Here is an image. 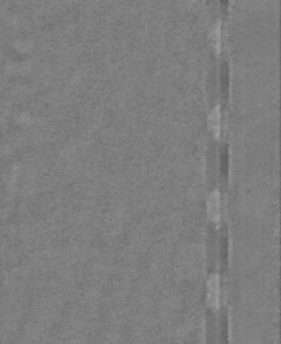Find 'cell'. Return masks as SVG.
Instances as JSON below:
<instances>
[{"instance_id": "1", "label": "cell", "mask_w": 281, "mask_h": 344, "mask_svg": "<svg viewBox=\"0 0 281 344\" xmlns=\"http://www.w3.org/2000/svg\"><path fill=\"white\" fill-rule=\"evenodd\" d=\"M206 292H207L206 299H207L208 306L214 311H218L221 306V280L217 273L211 274V277L208 278Z\"/></svg>"}, {"instance_id": "2", "label": "cell", "mask_w": 281, "mask_h": 344, "mask_svg": "<svg viewBox=\"0 0 281 344\" xmlns=\"http://www.w3.org/2000/svg\"><path fill=\"white\" fill-rule=\"evenodd\" d=\"M206 207H207V215L210 218V221L214 223L221 222V195L218 190H214L211 194L208 195L207 202H206Z\"/></svg>"}, {"instance_id": "3", "label": "cell", "mask_w": 281, "mask_h": 344, "mask_svg": "<svg viewBox=\"0 0 281 344\" xmlns=\"http://www.w3.org/2000/svg\"><path fill=\"white\" fill-rule=\"evenodd\" d=\"M208 124H210V128L213 131L214 136L217 139L221 137V131H222V118H221V109L217 106L215 109H213L211 115H210V118H208Z\"/></svg>"}, {"instance_id": "4", "label": "cell", "mask_w": 281, "mask_h": 344, "mask_svg": "<svg viewBox=\"0 0 281 344\" xmlns=\"http://www.w3.org/2000/svg\"><path fill=\"white\" fill-rule=\"evenodd\" d=\"M211 40H213L215 51L220 54L221 47H222V30H221V23H218V24L214 27L213 33H211Z\"/></svg>"}]
</instances>
